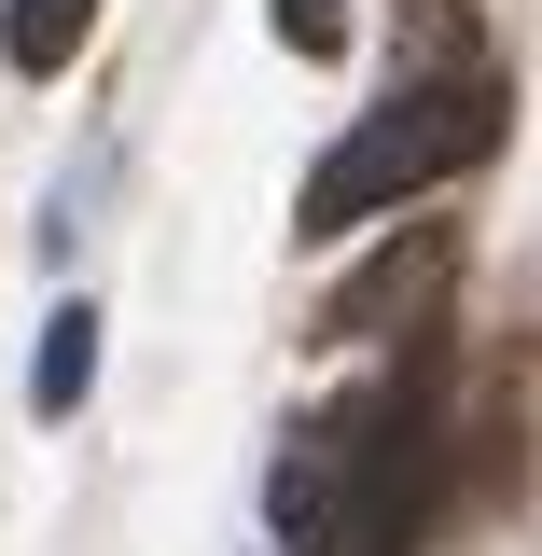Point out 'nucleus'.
I'll use <instances>...</instances> for the list:
<instances>
[{
	"mask_svg": "<svg viewBox=\"0 0 542 556\" xmlns=\"http://www.w3.org/2000/svg\"><path fill=\"white\" fill-rule=\"evenodd\" d=\"M487 139H501V84H417V98H376L362 126L306 167V195H292V237H362V223H390L404 195H431L445 167H474Z\"/></svg>",
	"mask_w": 542,
	"mask_h": 556,
	"instance_id": "1",
	"label": "nucleus"
},
{
	"mask_svg": "<svg viewBox=\"0 0 542 556\" xmlns=\"http://www.w3.org/2000/svg\"><path fill=\"white\" fill-rule=\"evenodd\" d=\"M445 265H459L445 237H390V251H376L362 278H335V306H320V334H390V320H417V306L445 292Z\"/></svg>",
	"mask_w": 542,
	"mask_h": 556,
	"instance_id": "2",
	"label": "nucleus"
},
{
	"mask_svg": "<svg viewBox=\"0 0 542 556\" xmlns=\"http://www.w3.org/2000/svg\"><path fill=\"white\" fill-rule=\"evenodd\" d=\"M84 390H98V306H56V320H42V362H28V404L84 417Z\"/></svg>",
	"mask_w": 542,
	"mask_h": 556,
	"instance_id": "3",
	"label": "nucleus"
},
{
	"mask_svg": "<svg viewBox=\"0 0 542 556\" xmlns=\"http://www.w3.org/2000/svg\"><path fill=\"white\" fill-rule=\"evenodd\" d=\"M84 28H98V0H0V56L28 70V84L84 56Z\"/></svg>",
	"mask_w": 542,
	"mask_h": 556,
	"instance_id": "4",
	"label": "nucleus"
},
{
	"mask_svg": "<svg viewBox=\"0 0 542 556\" xmlns=\"http://www.w3.org/2000/svg\"><path fill=\"white\" fill-rule=\"evenodd\" d=\"M278 42L292 56H348V0H278Z\"/></svg>",
	"mask_w": 542,
	"mask_h": 556,
	"instance_id": "5",
	"label": "nucleus"
}]
</instances>
